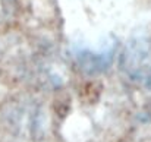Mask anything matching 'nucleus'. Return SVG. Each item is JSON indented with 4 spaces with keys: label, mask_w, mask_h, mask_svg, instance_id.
Returning a JSON list of instances; mask_svg holds the SVG:
<instances>
[{
    "label": "nucleus",
    "mask_w": 151,
    "mask_h": 142,
    "mask_svg": "<svg viewBox=\"0 0 151 142\" xmlns=\"http://www.w3.org/2000/svg\"><path fill=\"white\" fill-rule=\"evenodd\" d=\"M123 69L135 81L151 82V44L137 41L123 53Z\"/></svg>",
    "instance_id": "1"
}]
</instances>
